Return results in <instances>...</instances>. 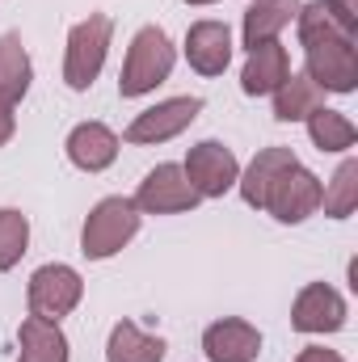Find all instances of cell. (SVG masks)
I'll return each instance as SVG.
<instances>
[{"label":"cell","instance_id":"cell-13","mask_svg":"<svg viewBox=\"0 0 358 362\" xmlns=\"http://www.w3.org/2000/svg\"><path fill=\"white\" fill-rule=\"evenodd\" d=\"M68 160L81 169V173H101L118 160V135L105 127V122H81L72 127L68 135Z\"/></svg>","mask_w":358,"mask_h":362},{"label":"cell","instance_id":"cell-8","mask_svg":"<svg viewBox=\"0 0 358 362\" xmlns=\"http://www.w3.org/2000/svg\"><path fill=\"white\" fill-rule=\"evenodd\" d=\"M131 202L139 206V215H181V211H194L202 198L185 181L181 165H156L148 177L139 181Z\"/></svg>","mask_w":358,"mask_h":362},{"label":"cell","instance_id":"cell-9","mask_svg":"<svg viewBox=\"0 0 358 362\" xmlns=\"http://www.w3.org/2000/svg\"><path fill=\"white\" fill-rule=\"evenodd\" d=\"M198 114H202V97H169V101H156L152 110L135 114V122L122 131V139L127 144H165V139H178Z\"/></svg>","mask_w":358,"mask_h":362},{"label":"cell","instance_id":"cell-22","mask_svg":"<svg viewBox=\"0 0 358 362\" xmlns=\"http://www.w3.org/2000/svg\"><path fill=\"white\" fill-rule=\"evenodd\" d=\"M321 206H325L329 219H350V215H354V206H358V160L354 156H346V160L337 165L329 189L321 194Z\"/></svg>","mask_w":358,"mask_h":362},{"label":"cell","instance_id":"cell-15","mask_svg":"<svg viewBox=\"0 0 358 362\" xmlns=\"http://www.w3.org/2000/svg\"><path fill=\"white\" fill-rule=\"evenodd\" d=\"M291 165H299V156L291 152V148H262L258 156H253V165L236 177V185H241V198L249 202V206H266V194H270V185L282 177Z\"/></svg>","mask_w":358,"mask_h":362},{"label":"cell","instance_id":"cell-11","mask_svg":"<svg viewBox=\"0 0 358 362\" xmlns=\"http://www.w3.org/2000/svg\"><path fill=\"white\" fill-rule=\"evenodd\" d=\"M185 59L198 76H224L232 64V30L224 21H194L185 30Z\"/></svg>","mask_w":358,"mask_h":362},{"label":"cell","instance_id":"cell-12","mask_svg":"<svg viewBox=\"0 0 358 362\" xmlns=\"http://www.w3.org/2000/svg\"><path fill=\"white\" fill-rule=\"evenodd\" d=\"M202 354H207V362H258L262 333L249 320H241V316H224V320L207 325Z\"/></svg>","mask_w":358,"mask_h":362},{"label":"cell","instance_id":"cell-26","mask_svg":"<svg viewBox=\"0 0 358 362\" xmlns=\"http://www.w3.org/2000/svg\"><path fill=\"white\" fill-rule=\"evenodd\" d=\"M13 131H17V114H13L8 105H0V148L13 139Z\"/></svg>","mask_w":358,"mask_h":362},{"label":"cell","instance_id":"cell-5","mask_svg":"<svg viewBox=\"0 0 358 362\" xmlns=\"http://www.w3.org/2000/svg\"><path fill=\"white\" fill-rule=\"evenodd\" d=\"M85 299V278L64 266V262H51V266H38L30 274V286H25V303H30V316L38 320H64L76 312V303Z\"/></svg>","mask_w":358,"mask_h":362},{"label":"cell","instance_id":"cell-14","mask_svg":"<svg viewBox=\"0 0 358 362\" xmlns=\"http://www.w3.org/2000/svg\"><path fill=\"white\" fill-rule=\"evenodd\" d=\"M287 76H291V55H287V47L278 38H270V42H258L249 51V59L241 68V89L249 93V97H266Z\"/></svg>","mask_w":358,"mask_h":362},{"label":"cell","instance_id":"cell-2","mask_svg":"<svg viewBox=\"0 0 358 362\" xmlns=\"http://www.w3.org/2000/svg\"><path fill=\"white\" fill-rule=\"evenodd\" d=\"M139 219H144V215H139V206H135L131 198H122V194L101 198L89 211L85 228H81V253H85L89 262H105V257L122 253V249L135 240Z\"/></svg>","mask_w":358,"mask_h":362},{"label":"cell","instance_id":"cell-4","mask_svg":"<svg viewBox=\"0 0 358 362\" xmlns=\"http://www.w3.org/2000/svg\"><path fill=\"white\" fill-rule=\"evenodd\" d=\"M308 68L304 76L325 93H354L358 89V38L346 30H329L316 42L304 47Z\"/></svg>","mask_w":358,"mask_h":362},{"label":"cell","instance_id":"cell-24","mask_svg":"<svg viewBox=\"0 0 358 362\" xmlns=\"http://www.w3.org/2000/svg\"><path fill=\"white\" fill-rule=\"evenodd\" d=\"M325 4H329V13L337 17V25H342V30L358 34V0H325Z\"/></svg>","mask_w":358,"mask_h":362},{"label":"cell","instance_id":"cell-23","mask_svg":"<svg viewBox=\"0 0 358 362\" xmlns=\"http://www.w3.org/2000/svg\"><path fill=\"white\" fill-rule=\"evenodd\" d=\"M30 249V219L17 206H0V270H13Z\"/></svg>","mask_w":358,"mask_h":362},{"label":"cell","instance_id":"cell-10","mask_svg":"<svg viewBox=\"0 0 358 362\" xmlns=\"http://www.w3.org/2000/svg\"><path fill=\"white\" fill-rule=\"evenodd\" d=\"M346 299L329 282H308L291 303V329L295 333H342L346 329Z\"/></svg>","mask_w":358,"mask_h":362},{"label":"cell","instance_id":"cell-16","mask_svg":"<svg viewBox=\"0 0 358 362\" xmlns=\"http://www.w3.org/2000/svg\"><path fill=\"white\" fill-rule=\"evenodd\" d=\"M17 362H68V337L55 320H38V316H25L21 329H17Z\"/></svg>","mask_w":358,"mask_h":362},{"label":"cell","instance_id":"cell-7","mask_svg":"<svg viewBox=\"0 0 358 362\" xmlns=\"http://www.w3.org/2000/svg\"><path fill=\"white\" fill-rule=\"evenodd\" d=\"M321 194H325V185H321V177H316L312 169L291 165L282 177L270 185L266 206H262V211H270L278 223H304L308 215L321 211Z\"/></svg>","mask_w":358,"mask_h":362},{"label":"cell","instance_id":"cell-6","mask_svg":"<svg viewBox=\"0 0 358 362\" xmlns=\"http://www.w3.org/2000/svg\"><path fill=\"white\" fill-rule=\"evenodd\" d=\"M181 173L194 185L198 198H224V194L236 185V177H241V160H236V152H232L228 144L202 139V144H194V148L185 152Z\"/></svg>","mask_w":358,"mask_h":362},{"label":"cell","instance_id":"cell-19","mask_svg":"<svg viewBox=\"0 0 358 362\" xmlns=\"http://www.w3.org/2000/svg\"><path fill=\"white\" fill-rule=\"evenodd\" d=\"M30 81H34V64L21 47L17 34H0V105H17L25 93H30Z\"/></svg>","mask_w":358,"mask_h":362},{"label":"cell","instance_id":"cell-1","mask_svg":"<svg viewBox=\"0 0 358 362\" xmlns=\"http://www.w3.org/2000/svg\"><path fill=\"white\" fill-rule=\"evenodd\" d=\"M178 64V51L169 42V34L161 25H144L131 47H127V59H122V72H118V97H144L156 85L169 81Z\"/></svg>","mask_w":358,"mask_h":362},{"label":"cell","instance_id":"cell-27","mask_svg":"<svg viewBox=\"0 0 358 362\" xmlns=\"http://www.w3.org/2000/svg\"><path fill=\"white\" fill-rule=\"evenodd\" d=\"M185 4H215V0H185Z\"/></svg>","mask_w":358,"mask_h":362},{"label":"cell","instance_id":"cell-3","mask_svg":"<svg viewBox=\"0 0 358 362\" xmlns=\"http://www.w3.org/2000/svg\"><path fill=\"white\" fill-rule=\"evenodd\" d=\"M114 38V17L89 13L85 21H76L68 30V51H64V85L72 93H89L93 81L105 68V51Z\"/></svg>","mask_w":358,"mask_h":362},{"label":"cell","instance_id":"cell-25","mask_svg":"<svg viewBox=\"0 0 358 362\" xmlns=\"http://www.w3.org/2000/svg\"><path fill=\"white\" fill-rule=\"evenodd\" d=\"M295 362H346L337 350H325V346H304Z\"/></svg>","mask_w":358,"mask_h":362},{"label":"cell","instance_id":"cell-21","mask_svg":"<svg viewBox=\"0 0 358 362\" xmlns=\"http://www.w3.org/2000/svg\"><path fill=\"white\" fill-rule=\"evenodd\" d=\"M304 122H308V135H312V144H316L321 152H350L358 144V127L342 114V110L321 105V110L308 114Z\"/></svg>","mask_w":358,"mask_h":362},{"label":"cell","instance_id":"cell-17","mask_svg":"<svg viewBox=\"0 0 358 362\" xmlns=\"http://www.w3.org/2000/svg\"><path fill=\"white\" fill-rule=\"evenodd\" d=\"M299 4H304V0H253V4L245 8V25H241L245 51H253L258 42L278 38V34H282V30L295 21Z\"/></svg>","mask_w":358,"mask_h":362},{"label":"cell","instance_id":"cell-18","mask_svg":"<svg viewBox=\"0 0 358 362\" xmlns=\"http://www.w3.org/2000/svg\"><path fill=\"white\" fill-rule=\"evenodd\" d=\"M165 354H169L165 337L144 333L135 320H118V325L110 329L105 362H165Z\"/></svg>","mask_w":358,"mask_h":362},{"label":"cell","instance_id":"cell-20","mask_svg":"<svg viewBox=\"0 0 358 362\" xmlns=\"http://www.w3.org/2000/svg\"><path fill=\"white\" fill-rule=\"evenodd\" d=\"M325 105V89H316L304 72H291L278 89H274V118L278 122H304L308 114H316Z\"/></svg>","mask_w":358,"mask_h":362}]
</instances>
